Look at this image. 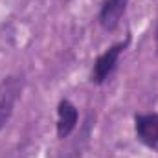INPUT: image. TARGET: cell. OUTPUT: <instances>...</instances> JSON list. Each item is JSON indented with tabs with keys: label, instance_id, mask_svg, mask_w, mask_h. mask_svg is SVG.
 I'll return each mask as SVG.
<instances>
[{
	"label": "cell",
	"instance_id": "cell-1",
	"mask_svg": "<svg viewBox=\"0 0 158 158\" xmlns=\"http://www.w3.org/2000/svg\"><path fill=\"white\" fill-rule=\"evenodd\" d=\"M129 42H131V37H127L125 40H119L116 44L109 46L103 53H99L96 57V61L92 64V72H90V83L92 85L99 86V85L109 81V77L114 74V70L118 66V61L121 57V53L127 50Z\"/></svg>",
	"mask_w": 158,
	"mask_h": 158
},
{
	"label": "cell",
	"instance_id": "cell-2",
	"mask_svg": "<svg viewBox=\"0 0 158 158\" xmlns=\"http://www.w3.org/2000/svg\"><path fill=\"white\" fill-rule=\"evenodd\" d=\"M24 79L20 76H7L0 81V131L11 119L15 107L22 96Z\"/></svg>",
	"mask_w": 158,
	"mask_h": 158
},
{
	"label": "cell",
	"instance_id": "cell-3",
	"mask_svg": "<svg viewBox=\"0 0 158 158\" xmlns=\"http://www.w3.org/2000/svg\"><path fill=\"white\" fill-rule=\"evenodd\" d=\"M134 132L140 143L158 153V112L134 114Z\"/></svg>",
	"mask_w": 158,
	"mask_h": 158
},
{
	"label": "cell",
	"instance_id": "cell-4",
	"mask_svg": "<svg viewBox=\"0 0 158 158\" xmlns=\"http://www.w3.org/2000/svg\"><path fill=\"white\" fill-rule=\"evenodd\" d=\"M79 123V110L77 107L63 98L59 103H57V123H55V132H57V138L59 140H66L77 127Z\"/></svg>",
	"mask_w": 158,
	"mask_h": 158
},
{
	"label": "cell",
	"instance_id": "cell-5",
	"mask_svg": "<svg viewBox=\"0 0 158 158\" xmlns=\"http://www.w3.org/2000/svg\"><path fill=\"white\" fill-rule=\"evenodd\" d=\"M129 2L131 0H103L98 13V22L105 31H114L118 28L119 20L127 11Z\"/></svg>",
	"mask_w": 158,
	"mask_h": 158
},
{
	"label": "cell",
	"instance_id": "cell-6",
	"mask_svg": "<svg viewBox=\"0 0 158 158\" xmlns=\"http://www.w3.org/2000/svg\"><path fill=\"white\" fill-rule=\"evenodd\" d=\"M155 42H156V53H158V22H156V31H155Z\"/></svg>",
	"mask_w": 158,
	"mask_h": 158
}]
</instances>
